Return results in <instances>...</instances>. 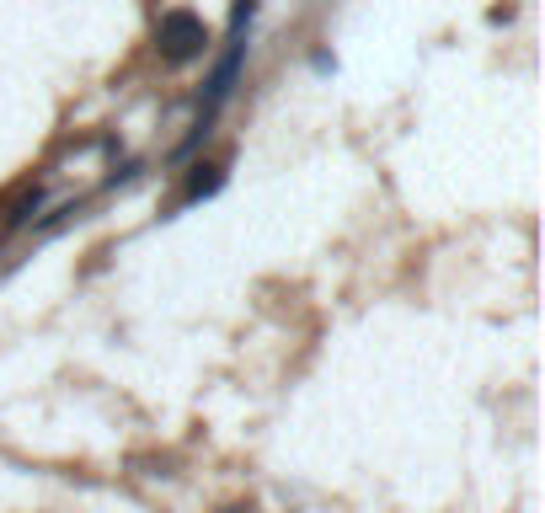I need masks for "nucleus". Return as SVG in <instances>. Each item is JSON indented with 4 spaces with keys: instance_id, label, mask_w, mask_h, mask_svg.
<instances>
[{
    "instance_id": "obj_1",
    "label": "nucleus",
    "mask_w": 545,
    "mask_h": 513,
    "mask_svg": "<svg viewBox=\"0 0 545 513\" xmlns=\"http://www.w3.org/2000/svg\"><path fill=\"white\" fill-rule=\"evenodd\" d=\"M155 49H161L166 65H188L209 49V27L204 17H193V11H166L161 27H155Z\"/></svg>"
},
{
    "instance_id": "obj_2",
    "label": "nucleus",
    "mask_w": 545,
    "mask_h": 513,
    "mask_svg": "<svg viewBox=\"0 0 545 513\" xmlns=\"http://www.w3.org/2000/svg\"><path fill=\"white\" fill-rule=\"evenodd\" d=\"M193 171H198V177H188V193H182V204H198V198H209V193L225 182L220 166H193Z\"/></svg>"
}]
</instances>
